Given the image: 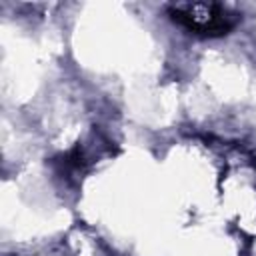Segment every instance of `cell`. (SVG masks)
Here are the masks:
<instances>
[{"label": "cell", "instance_id": "cell-1", "mask_svg": "<svg viewBox=\"0 0 256 256\" xmlns=\"http://www.w3.org/2000/svg\"><path fill=\"white\" fill-rule=\"evenodd\" d=\"M170 14L182 26L204 36L226 34L234 26V16L218 4H174L170 8Z\"/></svg>", "mask_w": 256, "mask_h": 256}]
</instances>
